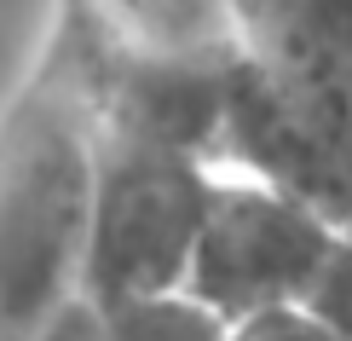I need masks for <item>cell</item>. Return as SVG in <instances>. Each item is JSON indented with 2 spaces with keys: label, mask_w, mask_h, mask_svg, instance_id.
Listing matches in <instances>:
<instances>
[{
  "label": "cell",
  "mask_w": 352,
  "mask_h": 341,
  "mask_svg": "<svg viewBox=\"0 0 352 341\" xmlns=\"http://www.w3.org/2000/svg\"><path fill=\"white\" fill-rule=\"evenodd\" d=\"M208 191H214V162L98 127L81 301H104V307L185 301Z\"/></svg>",
  "instance_id": "2"
},
{
  "label": "cell",
  "mask_w": 352,
  "mask_h": 341,
  "mask_svg": "<svg viewBox=\"0 0 352 341\" xmlns=\"http://www.w3.org/2000/svg\"><path fill=\"white\" fill-rule=\"evenodd\" d=\"M306 307L341 341H352V231H341V243H335V255H329V266H324V278H318Z\"/></svg>",
  "instance_id": "7"
},
{
  "label": "cell",
  "mask_w": 352,
  "mask_h": 341,
  "mask_svg": "<svg viewBox=\"0 0 352 341\" xmlns=\"http://www.w3.org/2000/svg\"><path fill=\"white\" fill-rule=\"evenodd\" d=\"M226 341H341L312 307H277V313H260L248 324H231Z\"/></svg>",
  "instance_id": "8"
},
{
  "label": "cell",
  "mask_w": 352,
  "mask_h": 341,
  "mask_svg": "<svg viewBox=\"0 0 352 341\" xmlns=\"http://www.w3.org/2000/svg\"><path fill=\"white\" fill-rule=\"evenodd\" d=\"M110 58L156 64H237L248 58L237 0H76Z\"/></svg>",
  "instance_id": "5"
},
{
  "label": "cell",
  "mask_w": 352,
  "mask_h": 341,
  "mask_svg": "<svg viewBox=\"0 0 352 341\" xmlns=\"http://www.w3.org/2000/svg\"><path fill=\"white\" fill-rule=\"evenodd\" d=\"M335 243H341V231L306 214L300 203L277 197L243 174L214 168L185 301L202 307L219 330L277 313V307H306Z\"/></svg>",
  "instance_id": "4"
},
{
  "label": "cell",
  "mask_w": 352,
  "mask_h": 341,
  "mask_svg": "<svg viewBox=\"0 0 352 341\" xmlns=\"http://www.w3.org/2000/svg\"><path fill=\"white\" fill-rule=\"evenodd\" d=\"M93 168V35L69 6L29 87L0 116V341H47L81 301Z\"/></svg>",
  "instance_id": "1"
},
{
  "label": "cell",
  "mask_w": 352,
  "mask_h": 341,
  "mask_svg": "<svg viewBox=\"0 0 352 341\" xmlns=\"http://www.w3.org/2000/svg\"><path fill=\"white\" fill-rule=\"evenodd\" d=\"M47 341H226V330L190 301H151V307L76 301L47 330Z\"/></svg>",
  "instance_id": "6"
},
{
  "label": "cell",
  "mask_w": 352,
  "mask_h": 341,
  "mask_svg": "<svg viewBox=\"0 0 352 341\" xmlns=\"http://www.w3.org/2000/svg\"><path fill=\"white\" fill-rule=\"evenodd\" d=\"M214 168L300 203L335 231H352V105L306 64L243 58L231 70Z\"/></svg>",
  "instance_id": "3"
}]
</instances>
